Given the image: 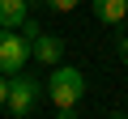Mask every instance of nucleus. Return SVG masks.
Segmentation results:
<instances>
[{
    "label": "nucleus",
    "instance_id": "5",
    "mask_svg": "<svg viewBox=\"0 0 128 119\" xmlns=\"http://www.w3.org/2000/svg\"><path fill=\"white\" fill-rule=\"evenodd\" d=\"M90 9H94V17L102 21V26H124V17H128V0H90Z\"/></svg>",
    "mask_w": 128,
    "mask_h": 119
},
{
    "label": "nucleus",
    "instance_id": "9",
    "mask_svg": "<svg viewBox=\"0 0 128 119\" xmlns=\"http://www.w3.org/2000/svg\"><path fill=\"white\" fill-rule=\"evenodd\" d=\"M4 98H9V77L0 72V111H4Z\"/></svg>",
    "mask_w": 128,
    "mask_h": 119
},
{
    "label": "nucleus",
    "instance_id": "7",
    "mask_svg": "<svg viewBox=\"0 0 128 119\" xmlns=\"http://www.w3.org/2000/svg\"><path fill=\"white\" fill-rule=\"evenodd\" d=\"M43 4H47L51 13H73V9L81 4V0H43Z\"/></svg>",
    "mask_w": 128,
    "mask_h": 119
},
{
    "label": "nucleus",
    "instance_id": "4",
    "mask_svg": "<svg viewBox=\"0 0 128 119\" xmlns=\"http://www.w3.org/2000/svg\"><path fill=\"white\" fill-rule=\"evenodd\" d=\"M60 55H64V43H60L56 34H43V30H38V34L30 38V60H38V64L51 68V64H60Z\"/></svg>",
    "mask_w": 128,
    "mask_h": 119
},
{
    "label": "nucleus",
    "instance_id": "10",
    "mask_svg": "<svg viewBox=\"0 0 128 119\" xmlns=\"http://www.w3.org/2000/svg\"><path fill=\"white\" fill-rule=\"evenodd\" d=\"M124 21H128V17H124Z\"/></svg>",
    "mask_w": 128,
    "mask_h": 119
},
{
    "label": "nucleus",
    "instance_id": "3",
    "mask_svg": "<svg viewBox=\"0 0 128 119\" xmlns=\"http://www.w3.org/2000/svg\"><path fill=\"white\" fill-rule=\"evenodd\" d=\"M26 60H30V43L22 38V30H4V26H0V72H4V77L22 72Z\"/></svg>",
    "mask_w": 128,
    "mask_h": 119
},
{
    "label": "nucleus",
    "instance_id": "2",
    "mask_svg": "<svg viewBox=\"0 0 128 119\" xmlns=\"http://www.w3.org/2000/svg\"><path fill=\"white\" fill-rule=\"evenodd\" d=\"M38 98H43V81H38V77H30V72H13V77H9V98H4V111H9L13 119L34 115Z\"/></svg>",
    "mask_w": 128,
    "mask_h": 119
},
{
    "label": "nucleus",
    "instance_id": "6",
    "mask_svg": "<svg viewBox=\"0 0 128 119\" xmlns=\"http://www.w3.org/2000/svg\"><path fill=\"white\" fill-rule=\"evenodd\" d=\"M22 21H26V0H0V26L17 30Z\"/></svg>",
    "mask_w": 128,
    "mask_h": 119
},
{
    "label": "nucleus",
    "instance_id": "1",
    "mask_svg": "<svg viewBox=\"0 0 128 119\" xmlns=\"http://www.w3.org/2000/svg\"><path fill=\"white\" fill-rule=\"evenodd\" d=\"M43 94L56 102V115H60V119H73V115H77V102H81V94H86V77H81L73 64H51V77H47Z\"/></svg>",
    "mask_w": 128,
    "mask_h": 119
},
{
    "label": "nucleus",
    "instance_id": "8",
    "mask_svg": "<svg viewBox=\"0 0 128 119\" xmlns=\"http://www.w3.org/2000/svg\"><path fill=\"white\" fill-rule=\"evenodd\" d=\"M115 55H120V60H124V64H128V34H124V38L115 43Z\"/></svg>",
    "mask_w": 128,
    "mask_h": 119
}]
</instances>
